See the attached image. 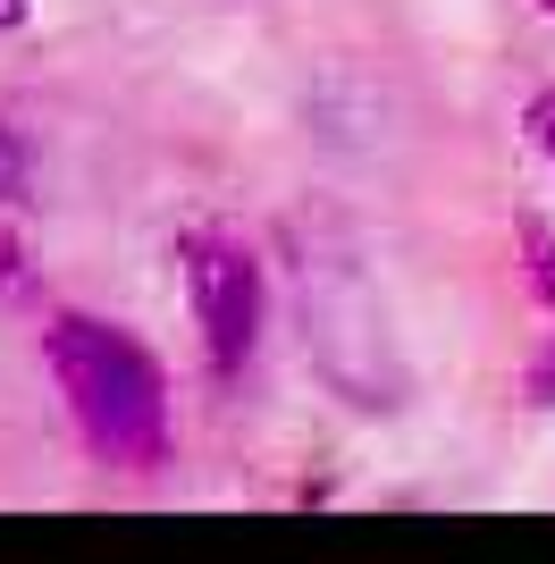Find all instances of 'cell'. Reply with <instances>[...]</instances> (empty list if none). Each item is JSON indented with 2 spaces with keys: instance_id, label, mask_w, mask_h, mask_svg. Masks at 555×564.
Listing matches in <instances>:
<instances>
[{
  "instance_id": "1",
  "label": "cell",
  "mask_w": 555,
  "mask_h": 564,
  "mask_svg": "<svg viewBox=\"0 0 555 564\" xmlns=\"http://www.w3.org/2000/svg\"><path fill=\"white\" fill-rule=\"evenodd\" d=\"M43 362L68 397V422L110 471H161L168 464V379L161 362L110 321L59 312L43 329Z\"/></svg>"
},
{
  "instance_id": "2",
  "label": "cell",
  "mask_w": 555,
  "mask_h": 564,
  "mask_svg": "<svg viewBox=\"0 0 555 564\" xmlns=\"http://www.w3.org/2000/svg\"><path fill=\"white\" fill-rule=\"evenodd\" d=\"M303 354H312V371L346 404H362V413H395L404 388H413L404 362H395L388 312H379V295L362 286V270H353L346 253L303 261Z\"/></svg>"
},
{
  "instance_id": "3",
  "label": "cell",
  "mask_w": 555,
  "mask_h": 564,
  "mask_svg": "<svg viewBox=\"0 0 555 564\" xmlns=\"http://www.w3.org/2000/svg\"><path fill=\"white\" fill-rule=\"evenodd\" d=\"M185 261V295H194V329H203L210 371L236 379L261 346V312H270V286H261V253L236 228H194L177 245Z\"/></svg>"
},
{
  "instance_id": "4",
  "label": "cell",
  "mask_w": 555,
  "mask_h": 564,
  "mask_svg": "<svg viewBox=\"0 0 555 564\" xmlns=\"http://www.w3.org/2000/svg\"><path fill=\"white\" fill-rule=\"evenodd\" d=\"M522 270H531V295L555 312V228L547 219H522Z\"/></svg>"
},
{
  "instance_id": "5",
  "label": "cell",
  "mask_w": 555,
  "mask_h": 564,
  "mask_svg": "<svg viewBox=\"0 0 555 564\" xmlns=\"http://www.w3.org/2000/svg\"><path fill=\"white\" fill-rule=\"evenodd\" d=\"M0 203H25V143L0 127Z\"/></svg>"
},
{
  "instance_id": "6",
  "label": "cell",
  "mask_w": 555,
  "mask_h": 564,
  "mask_svg": "<svg viewBox=\"0 0 555 564\" xmlns=\"http://www.w3.org/2000/svg\"><path fill=\"white\" fill-rule=\"evenodd\" d=\"M531 135H538V152L555 161V85H547V94L531 101Z\"/></svg>"
},
{
  "instance_id": "7",
  "label": "cell",
  "mask_w": 555,
  "mask_h": 564,
  "mask_svg": "<svg viewBox=\"0 0 555 564\" xmlns=\"http://www.w3.org/2000/svg\"><path fill=\"white\" fill-rule=\"evenodd\" d=\"M531 404H555V337L538 346V362H531Z\"/></svg>"
},
{
  "instance_id": "8",
  "label": "cell",
  "mask_w": 555,
  "mask_h": 564,
  "mask_svg": "<svg viewBox=\"0 0 555 564\" xmlns=\"http://www.w3.org/2000/svg\"><path fill=\"white\" fill-rule=\"evenodd\" d=\"M18 286H25V261H18V245L0 236V295H18Z\"/></svg>"
},
{
  "instance_id": "9",
  "label": "cell",
  "mask_w": 555,
  "mask_h": 564,
  "mask_svg": "<svg viewBox=\"0 0 555 564\" xmlns=\"http://www.w3.org/2000/svg\"><path fill=\"white\" fill-rule=\"evenodd\" d=\"M0 25H25V0H0Z\"/></svg>"
},
{
  "instance_id": "10",
  "label": "cell",
  "mask_w": 555,
  "mask_h": 564,
  "mask_svg": "<svg viewBox=\"0 0 555 564\" xmlns=\"http://www.w3.org/2000/svg\"><path fill=\"white\" fill-rule=\"evenodd\" d=\"M538 9H547V18H555V0H538Z\"/></svg>"
}]
</instances>
